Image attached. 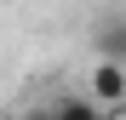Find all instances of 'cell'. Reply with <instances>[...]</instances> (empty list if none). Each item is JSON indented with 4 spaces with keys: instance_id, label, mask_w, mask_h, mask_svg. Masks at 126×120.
Wrapping results in <instances>:
<instances>
[{
    "instance_id": "obj_1",
    "label": "cell",
    "mask_w": 126,
    "mask_h": 120,
    "mask_svg": "<svg viewBox=\"0 0 126 120\" xmlns=\"http://www.w3.org/2000/svg\"><path fill=\"white\" fill-rule=\"evenodd\" d=\"M86 97L92 103H126V63H92V74H86Z\"/></svg>"
},
{
    "instance_id": "obj_2",
    "label": "cell",
    "mask_w": 126,
    "mask_h": 120,
    "mask_svg": "<svg viewBox=\"0 0 126 120\" xmlns=\"http://www.w3.org/2000/svg\"><path fill=\"white\" fill-rule=\"evenodd\" d=\"M92 46H97V63H126V12L97 17V29H92Z\"/></svg>"
},
{
    "instance_id": "obj_3",
    "label": "cell",
    "mask_w": 126,
    "mask_h": 120,
    "mask_svg": "<svg viewBox=\"0 0 126 120\" xmlns=\"http://www.w3.org/2000/svg\"><path fill=\"white\" fill-rule=\"evenodd\" d=\"M46 120H109V114H103V103H92V97L69 92V97H57V103L46 109Z\"/></svg>"
}]
</instances>
